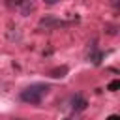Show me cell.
<instances>
[{
    "mask_svg": "<svg viewBox=\"0 0 120 120\" xmlns=\"http://www.w3.org/2000/svg\"><path fill=\"white\" fill-rule=\"evenodd\" d=\"M47 92H49V84H39L38 82V84H32L28 88H24L21 92V99L24 103H30V105H39Z\"/></svg>",
    "mask_w": 120,
    "mask_h": 120,
    "instance_id": "6da1fadb",
    "label": "cell"
},
{
    "mask_svg": "<svg viewBox=\"0 0 120 120\" xmlns=\"http://www.w3.org/2000/svg\"><path fill=\"white\" fill-rule=\"evenodd\" d=\"M68 24H71V22H68V21H60V19H54V17H43L41 21H39V26L43 28H62V26H68Z\"/></svg>",
    "mask_w": 120,
    "mask_h": 120,
    "instance_id": "7a4b0ae2",
    "label": "cell"
},
{
    "mask_svg": "<svg viewBox=\"0 0 120 120\" xmlns=\"http://www.w3.org/2000/svg\"><path fill=\"white\" fill-rule=\"evenodd\" d=\"M34 8H36L34 0H15V9H19L21 15H24V17L30 15L34 11Z\"/></svg>",
    "mask_w": 120,
    "mask_h": 120,
    "instance_id": "3957f363",
    "label": "cell"
},
{
    "mask_svg": "<svg viewBox=\"0 0 120 120\" xmlns=\"http://www.w3.org/2000/svg\"><path fill=\"white\" fill-rule=\"evenodd\" d=\"M86 105H88V101H86L81 94H77V96L71 99V107H73V111H77V112L84 111V109H86Z\"/></svg>",
    "mask_w": 120,
    "mask_h": 120,
    "instance_id": "277c9868",
    "label": "cell"
},
{
    "mask_svg": "<svg viewBox=\"0 0 120 120\" xmlns=\"http://www.w3.org/2000/svg\"><path fill=\"white\" fill-rule=\"evenodd\" d=\"M66 73H68V66H60V68H54V69H51V77L52 79H62V77H66Z\"/></svg>",
    "mask_w": 120,
    "mask_h": 120,
    "instance_id": "5b68a950",
    "label": "cell"
},
{
    "mask_svg": "<svg viewBox=\"0 0 120 120\" xmlns=\"http://www.w3.org/2000/svg\"><path fill=\"white\" fill-rule=\"evenodd\" d=\"M88 58L92 60V64L99 66V64H101V58H103V52H101V51H96V49H92V52L88 54Z\"/></svg>",
    "mask_w": 120,
    "mask_h": 120,
    "instance_id": "8992f818",
    "label": "cell"
},
{
    "mask_svg": "<svg viewBox=\"0 0 120 120\" xmlns=\"http://www.w3.org/2000/svg\"><path fill=\"white\" fill-rule=\"evenodd\" d=\"M118 86H120V81H112V82H111V84H109V86H107V88H109V90H111V92H114V90H116V88H118Z\"/></svg>",
    "mask_w": 120,
    "mask_h": 120,
    "instance_id": "52a82bcc",
    "label": "cell"
},
{
    "mask_svg": "<svg viewBox=\"0 0 120 120\" xmlns=\"http://www.w3.org/2000/svg\"><path fill=\"white\" fill-rule=\"evenodd\" d=\"M43 2H45L47 6H54V4H58L60 0H43Z\"/></svg>",
    "mask_w": 120,
    "mask_h": 120,
    "instance_id": "ba28073f",
    "label": "cell"
},
{
    "mask_svg": "<svg viewBox=\"0 0 120 120\" xmlns=\"http://www.w3.org/2000/svg\"><path fill=\"white\" fill-rule=\"evenodd\" d=\"M107 120H120V116L118 114H111V116H107Z\"/></svg>",
    "mask_w": 120,
    "mask_h": 120,
    "instance_id": "9c48e42d",
    "label": "cell"
},
{
    "mask_svg": "<svg viewBox=\"0 0 120 120\" xmlns=\"http://www.w3.org/2000/svg\"><path fill=\"white\" fill-rule=\"evenodd\" d=\"M15 120H22V118H15Z\"/></svg>",
    "mask_w": 120,
    "mask_h": 120,
    "instance_id": "30bf717a",
    "label": "cell"
},
{
    "mask_svg": "<svg viewBox=\"0 0 120 120\" xmlns=\"http://www.w3.org/2000/svg\"><path fill=\"white\" fill-rule=\"evenodd\" d=\"M64 120H71V118H64Z\"/></svg>",
    "mask_w": 120,
    "mask_h": 120,
    "instance_id": "8fae6325",
    "label": "cell"
}]
</instances>
